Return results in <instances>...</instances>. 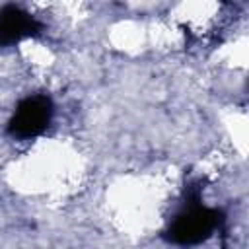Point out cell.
<instances>
[{
  "label": "cell",
  "instance_id": "1",
  "mask_svg": "<svg viewBox=\"0 0 249 249\" xmlns=\"http://www.w3.org/2000/svg\"><path fill=\"white\" fill-rule=\"evenodd\" d=\"M216 226V214L196 208L187 216H181L173 226V239L183 243H193L208 235V231Z\"/></svg>",
  "mask_w": 249,
  "mask_h": 249
},
{
  "label": "cell",
  "instance_id": "2",
  "mask_svg": "<svg viewBox=\"0 0 249 249\" xmlns=\"http://www.w3.org/2000/svg\"><path fill=\"white\" fill-rule=\"evenodd\" d=\"M49 123V101L43 97H35V99H27L14 121V132L19 136H33L39 130H43V126Z\"/></svg>",
  "mask_w": 249,
  "mask_h": 249
}]
</instances>
